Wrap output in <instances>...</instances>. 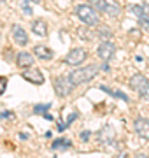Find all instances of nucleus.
<instances>
[{
  "label": "nucleus",
  "instance_id": "nucleus-16",
  "mask_svg": "<svg viewBox=\"0 0 149 158\" xmlns=\"http://www.w3.org/2000/svg\"><path fill=\"white\" fill-rule=\"evenodd\" d=\"M95 35H97L102 42H105V40H112V35L114 34H112V30H111L109 27H97Z\"/></svg>",
  "mask_w": 149,
  "mask_h": 158
},
{
  "label": "nucleus",
  "instance_id": "nucleus-24",
  "mask_svg": "<svg viewBox=\"0 0 149 158\" xmlns=\"http://www.w3.org/2000/svg\"><path fill=\"white\" fill-rule=\"evenodd\" d=\"M133 158H149V156H146V155H142V153H139V155H135Z\"/></svg>",
  "mask_w": 149,
  "mask_h": 158
},
{
  "label": "nucleus",
  "instance_id": "nucleus-26",
  "mask_svg": "<svg viewBox=\"0 0 149 158\" xmlns=\"http://www.w3.org/2000/svg\"><path fill=\"white\" fill-rule=\"evenodd\" d=\"M2 2H6V0H0V4H2Z\"/></svg>",
  "mask_w": 149,
  "mask_h": 158
},
{
  "label": "nucleus",
  "instance_id": "nucleus-27",
  "mask_svg": "<svg viewBox=\"0 0 149 158\" xmlns=\"http://www.w3.org/2000/svg\"><path fill=\"white\" fill-rule=\"evenodd\" d=\"M26 2H28V0H26ZM34 2H39V0H34Z\"/></svg>",
  "mask_w": 149,
  "mask_h": 158
},
{
  "label": "nucleus",
  "instance_id": "nucleus-20",
  "mask_svg": "<svg viewBox=\"0 0 149 158\" xmlns=\"http://www.w3.org/2000/svg\"><path fill=\"white\" fill-rule=\"evenodd\" d=\"M49 109H51V104H44V106H35L34 107V113H42V114H46L47 111H49Z\"/></svg>",
  "mask_w": 149,
  "mask_h": 158
},
{
  "label": "nucleus",
  "instance_id": "nucleus-4",
  "mask_svg": "<svg viewBox=\"0 0 149 158\" xmlns=\"http://www.w3.org/2000/svg\"><path fill=\"white\" fill-rule=\"evenodd\" d=\"M130 86L132 90H135L139 93V97L142 98H147L149 97V79L142 74H133L130 77Z\"/></svg>",
  "mask_w": 149,
  "mask_h": 158
},
{
  "label": "nucleus",
  "instance_id": "nucleus-8",
  "mask_svg": "<svg viewBox=\"0 0 149 158\" xmlns=\"http://www.w3.org/2000/svg\"><path fill=\"white\" fill-rule=\"evenodd\" d=\"M133 127H135V134H137L140 139L147 141L149 139V119L139 116V118H135V121H133Z\"/></svg>",
  "mask_w": 149,
  "mask_h": 158
},
{
  "label": "nucleus",
  "instance_id": "nucleus-7",
  "mask_svg": "<svg viewBox=\"0 0 149 158\" xmlns=\"http://www.w3.org/2000/svg\"><path fill=\"white\" fill-rule=\"evenodd\" d=\"M97 139H98L100 144H103V146H111V144L114 142V139H116L114 128H112L111 125H103L102 128H100V132L97 134Z\"/></svg>",
  "mask_w": 149,
  "mask_h": 158
},
{
  "label": "nucleus",
  "instance_id": "nucleus-23",
  "mask_svg": "<svg viewBox=\"0 0 149 158\" xmlns=\"http://www.w3.org/2000/svg\"><path fill=\"white\" fill-rule=\"evenodd\" d=\"M6 85H7V81H6V79H0V95L4 93V88H6Z\"/></svg>",
  "mask_w": 149,
  "mask_h": 158
},
{
  "label": "nucleus",
  "instance_id": "nucleus-22",
  "mask_svg": "<svg viewBox=\"0 0 149 158\" xmlns=\"http://www.w3.org/2000/svg\"><path fill=\"white\" fill-rule=\"evenodd\" d=\"M79 139H81V141H84V142H86L88 139H90V132H88V130L81 132V134H79Z\"/></svg>",
  "mask_w": 149,
  "mask_h": 158
},
{
  "label": "nucleus",
  "instance_id": "nucleus-13",
  "mask_svg": "<svg viewBox=\"0 0 149 158\" xmlns=\"http://www.w3.org/2000/svg\"><path fill=\"white\" fill-rule=\"evenodd\" d=\"M34 56L40 58V60H51L53 58V51L44 44H37L34 48Z\"/></svg>",
  "mask_w": 149,
  "mask_h": 158
},
{
  "label": "nucleus",
  "instance_id": "nucleus-9",
  "mask_svg": "<svg viewBox=\"0 0 149 158\" xmlns=\"http://www.w3.org/2000/svg\"><path fill=\"white\" fill-rule=\"evenodd\" d=\"M21 76H23L25 81L34 83V85H42V83H44V76H42V72H40V70H37V69L28 67L23 74H21Z\"/></svg>",
  "mask_w": 149,
  "mask_h": 158
},
{
  "label": "nucleus",
  "instance_id": "nucleus-25",
  "mask_svg": "<svg viewBox=\"0 0 149 158\" xmlns=\"http://www.w3.org/2000/svg\"><path fill=\"white\" fill-rule=\"evenodd\" d=\"M144 2H146V4H147V6H149V0H144Z\"/></svg>",
  "mask_w": 149,
  "mask_h": 158
},
{
  "label": "nucleus",
  "instance_id": "nucleus-11",
  "mask_svg": "<svg viewBox=\"0 0 149 158\" xmlns=\"http://www.w3.org/2000/svg\"><path fill=\"white\" fill-rule=\"evenodd\" d=\"M11 34H12V39L16 40L19 46H26L28 44V35H26V30L19 25H12L11 27Z\"/></svg>",
  "mask_w": 149,
  "mask_h": 158
},
{
  "label": "nucleus",
  "instance_id": "nucleus-15",
  "mask_svg": "<svg viewBox=\"0 0 149 158\" xmlns=\"http://www.w3.org/2000/svg\"><path fill=\"white\" fill-rule=\"evenodd\" d=\"M103 12L107 14V16H119V12H121V7L116 4V2H111V0H105V7H103Z\"/></svg>",
  "mask_w": 149,
  "mask_h": 158
},
{
  "label": "nucleus",
  "instance_id": "nucleus-18",
  "mask_svg": "<svg viewBox=\"0 0 149 158\" xmlns=\"http://www.w3.org/2000/svg\"><path fill=\"white\" fill-rule=\"evenodd\" d=\"M100 90H103L105 93H111V95L118 97V98H123L125 102H128L130 98H128V95H125V93H121V91H116V90H111V88H107V86H100Z\"/></svg>",
  "mask_w": 149,
  "mask_h": 158
},
{
  "label": "nucleus",
  "instance_id": "nucleus-1",
  "mask_svg": "<svg viewBox=\"0 0 149 158\" xmlns=\"http://www.w3.org/2000/svg\"><path fill=\"white\" fill-rule=\"evenodd\" d=\"M98 70H100V67H98L97 63H91V65H86V67H81V69L72 70V72L69 74V77H70V81L77 86V85H83V83L93 81V79L97 77Z\"/></svg>",
  "mask_w": 149,
  "mask_h": 158
},
{
  "label": "nucleus",
  "instance_id": "nucleus-3",
  "mask_svg": "<svg viewBox=\"0 0 149 158\" xmlns=\"http://www.w3.org/2000/svg\"><path fill=\"white\" fill-rule=\"evenodd\" d=\"M53 86H54V91H56V95L60 98H65V97H69L72 91H74L75 85L70 81L69 74H63V76H58V77L53 79Z\"/></svg>",
  "mask_w": 149,
  "mask_h": 158
},
{
  "label": "nucleus",
  "instance_id": "nucleus-21",
  "mask_svg": "<svg viewBox=\"0 0 149 158\" xmlns=\"http://www.w3.org/2000/svg\"><path fill=\"white\" fill-rule=\"evenodd\" d=\"M0 118L2 119H14L16 114L12 113V111H2V113H0Z\"/></svg>",
  "mask_w": 149,
  "mask_h": 158
},
{
  "label": "nucleus",
  "instance_id": "nucleus-5",
  "mask_svg": "<svg viewBox=\"0 0 149 158\" xmlns=\"http://www.w3.org/2000/svg\"><path fill=\"white\" fill-rule=\"evenodd\" d=\"M86 58H88L86 49H83V48H74V49H70L69 55L65 56V63L77 67V65H81L83 62H86Z\"/></svg>",
  "mask_w": 149,
  "mask_h": 158
},
{
  "label": "nucleus",
  "instance_id": "nucleus-19",
  "mask_svg": "<svg viewBox=\"0 0 149 158\" xmlns=\"http://www.w3.org/2000/svg\"><path fill=\"white\" fill-rule=\"evenodd\" d=\"M88 6H91L97 12H103V7H105V0H88Z\"/></svg>",
  "mask_w": 149,
  "mask_h": 158
},
{
  "label": "nucleus",
  "instance_id": "nucleus-10",
  "mask_svg": "<svg viewBox=\"0 0 149 158\" xmlns=\"http://www.w3.org/2000/svg\"><path fill=\"white\" fill-rule=\"evenodd\" d=\"M132 12L139 18V21L149 30V6H132Z\"/></svg>",
  "mask_w": 149,
  "mask_h": 158
},
{
  "label": "nucleus",
  "instance_id": "nucleus-17",
  "mask_svg": "<svg viewBox=\"0 0 149 158\" xmlns=\"http://www.w3.org/2000/svg\"><path fill=\"white\" fill-rule=\"evenodd\" d=\"M70 146H72V141H69V139H56L51 148L53 149H67Z\"/></svg>",
  "mask_w": 149,
  "mask_h": 158
},
{
  "label": "nucleus",
  "instance_id": "nucleus-2",
  "mask_svg": "<svg viewBox=\"0 0 149 158\" xmlns=\"http://www.w3.org/2000/svg\"><path fill=\"white\" fill-rule=\"evenodd\" d=\"M75 14L79 18L81 21L88 25V27H98V23H100V18H98V12L93 9L91 6H75Z\"/></svg>",
  "mask_w": 149,
  "mask_h": 158
},
{
  "label": "nucleus",
  "instance_id": "nucleus-14",
  "mask_svg": "<svg viewBox=\"0 0 149 158\" xmlns=\"http://www.w3.org/2000/svg\"><path fill=\"white\" fill-rule=\"evenodd\" d=\"M32 32L35 35H39V37H46L47 35V25L44 19H35L32 23Z\"/></svg>",
  "mask_w": 149,
  "mask_h": 158
},
{
  "label": "nucleus",
  "instance_id": "nucleus-12",
  "mask_svg": "<svg viewBox=\"0 0 149 158\" xmlns=\"http://www.w3.org/2000/svg\"><path fill=\"white\" fill-rule=\"evenodd\" d=\"M34 62H35L34 55H32V53H26V51H21V53L16 56V65H18L19 69L34 67Z\"/></svg>",
  "mask_w": 149,
  "mask_h": 158
},
{
  "label": "nucleus",
  "instance_id": "nucleus-6",
  "mask_svg": "<svg viewBox=\"0 0 149 158\" xmlns=\"http://www.w3.org/2000/svg\"><path fill=\"white\" fill-rule=\"evenodd\" d=\"M116 51H118V48H116V44L112 42V40H105V42H100V46H98V56L102 58L103 62H111L112 58H114Z\"/></svg>",
  "mask_w": 149,
  "mask_h": 158
}]
</instances>
